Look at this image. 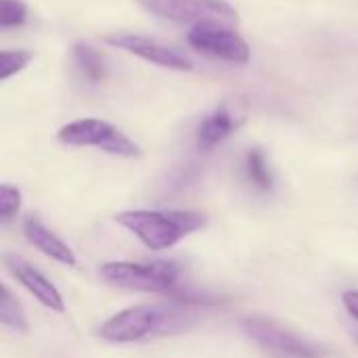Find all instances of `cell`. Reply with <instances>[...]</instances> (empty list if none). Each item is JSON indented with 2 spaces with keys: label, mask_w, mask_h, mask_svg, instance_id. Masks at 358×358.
I'll return each mask as SVG.
<instances>
[{
  "label": "cell",
  "mask_w": 358,
  "mask_h": 358,
  "mask_svg": "<svg viewBox=\"0 0 358 358\" xmlns=\"http://www.w3.org/2000/svg\"><path fill=\"white\" fill-rule=\"evenodd\" d=\"M195 319L185 306H130L109 317L99 336L109 344H132L151 336H172L193 327Z\"/></svg>",
  "instance_id": "1"
},
{
  "label": "cell",
  "mask_w": 358,
  "mask_h": 358,
  "mask_svg": "<svg viewBox=\"0 0 358 358\" xmlns=\"http://www.w3.org/2000/svg\"><path fill=\"white\" fill-rule=\"evenodd\" d=\"M115 222L130 231L145 248L164 252L174 248L180 239L201 231L208 218L189 210H126L115 214Z\"/></svg>",
  "instance_id": "2"
},
{
  "label": "cell",
  "mask_w": 358,
  "mask_h": 358,
  "mask_svg": "<svg viewBox=\"0 0 358 358\" xmlns=\"http://www.w3.org/2000/svg\"><path fill=\"white\" fill-rule=\"evenodd\" d=\"M105 283L117 289L143 294H174L180 268L174 262H105L99 268Z\"/></svg>",
  "instance_id": "3"
},
{
  "label": "cell",
  "mask_w": 358,
  "mask_h": 358,
  "mask_svg": "<svg viewBox=\"0 0 358 358\" xmlns=\"http://www.w3.org/2000/svg\"><path fill=\"white\" fill-rule=\"evenodd\" d=\"M57 138L69 147H96L115 157H141L143 149L113 124L99 117H82L65 124Z\"/></svg>",
  "instance_id": "4"
},
{
  "label": "cell",
  "mask_w": 358,
  "mask_h": 358,
  "mask_svg": "<svg viewBox=\"0 0 358 358\" xmlns=\"http://www.w3.org/2000/svg\"><path fill=\"white\" fill-rule=\"evenodd\" d=\"M241 331L275 358H323L325 350L266 317L241 319Z\"/></svg>",
  "instance_id": "5"
},
{
  "label": "cell",
  "mask_w": 358,
  "mask_h": 358,
  "mask_svg": "<svg viewBox=\"0 0 358 358\" xmlns=\"http://www.w3.org/2000/svg\"><path fill=\"white\" fill-rule=\"evenodd\" d=\"M147 13L176 23L237 25L239 15L227 0H134Z\"/></svg>",
  "instance_id": "6"
},
{
  "label": "cell",
  "mask_w": 358,
  "mask_h": 358,
  "mask_svg": "<svg viewBox=\"0 0 358 358\" xmlns=\"http://www.w3.org/2000/svg\"><path fill=\"white\" fill-rule=\"evenodd\" d=\"M187 40L195 50L208 57L235 65H243L250 61V46L233 25H224V23L193 25L191 31L187 34Z\"/></svg>",
  "instance_id": "7"
},
{
  "label": "cell",
  "mask_w": 358,
  "mask_h": 358,
  "mask_svg": "<svg viewBox=\"0 0 358 358\" xmlns=\"http://www.w3.org/2000/svg\"><path fill=\"white\" fill-rule=\"evenodd\" d=\"M103 42L126 50L147 63H153L157 67L164 69H174V71H191L193 69V61L182 55L178 48L164 44L155 38L149 36H138V34H128V31H115V34H107L103 36Z\"/></svg>",
  "instance_id": "8"
},
{
  "label": "cell",
  "mask_w": 358,
  "mask_h": 358,
  "mask_svg": "<svg viewBox=\"0 0 358 358\" xmlns=\"http://www.w3.org/2000/svg\"><path fill=\"white\" fill-rule=\"evenodd\" d=\"M4 266L42 306H46L48 310H55V313H65V302H63L61 292L36 266H31L27 260H23L19 256H6Z\"/></svg>",
  "instance_id": "9"
},
{
  "label": "cell",
  "mask_w": 358,
  "mask_h": 358,
  "mask_svg": "<svg viewBox=\"0 0 358 358\" xmlns=\"http://www.w3.org/2000/svg\"><path fill=\"white\" fill-rule=\"evenodd\" d=\"M243 113L239 111L237 105L224 103L222 107H218L214 113H210L197 128V147L201 151H212L214 147H218L224 138H229L243 122Z\"/></svg>",
  "instance_id": "10"
},
{
  "label": "cell",
  "mask_w": 358,
  "mask_h": 358,
  "mask_svg": "<svg viewBox=\"0 0 358 358\" xmlns=\"http://www.w3.org/2000/svg\"><path fill=\"white\" fill-rule=\"evenodd\" d=\"M23 235L34 248H38L44 256L52 258L55 262L65 264V266H73L78 262L76 252L67 245V241H63L55 231H50L38 216H31V214L25 216Z\"/></svg>",
  "instance_id": "11"
},
{
  "label": "cell",
  "mask_w": 358,
  "mask_h": 358,
  "mask_svg": "<svg viewBox=\"0 0 358 358\" xmlns=\"http://www.w3.org/2000/svg\"><path fill=\"white\" fill-rule=\"evenodd\" d=\"M73 63L78 65L80 73L90 82V84H101L107 76V65L105 57L101 55L99 48H94L88 42H76L71 48Z\"/></svg>",
  "instance_id": "12"
},
{
  "label": "cell",
  "mask_w": 358,
  "mask_h": 358,
  "mask_svg": "<svg viewBox=\"0 0 358 358\" xmlns=\"http://www.w3.org/2000/svg\"><path fill=\"white\" fill-rule=\"evenodd\" d=\"M245 174H248L252 187L258 189L260 193L273 191V172L268 168L266 153L260 147H254V149L248 151V155H245Z\"/></svg>",
  "instance_id": "13"
},
{
  "label": "cell",
  "mask_w": 358,
  "mask_h": 358,
  "mask_svg": "<svg viewBox=\"0 0 358 358\" xmlns=\"http://www.w3.org/2000/svg\"><path fill=\"white\" fill-rule=\"evenodd\" d=\"M0 321L10 331H19V334H25L27 331V319H25V315H23L17 298L10 294L8 287H2V296H0Z\"/></svg>",
  "instance_id": "14"
},
{
  "label": "cell",
  "mask_w": 358,
  "mask_h": 358,
  "mask_svg": "<svg viewBox=\"0 0 358 358\" xmlns=\"http://www.w3.org/2000/svg\"><path fill=\"white\" fill-rule=\"evenodd\" d=\"M31 61V52L29 50H2L0 52V80H8L10 76L23 71Z\"/></svg>",
  "instance_id": "15"
},
{
  "label": "cell",
  "mask_w": 358,
  "mask_h": 358,
  "mask_svg": "<svg viewBox=\"0 0 358 358\" xmlns=\"http://www.w3.org/2000/svg\"><path fill=\"white\" fill-rule=\"evenodd\" d=\"M27 21V6L23 0H0V27H19Z\"/></svg>",
  "instance_id": "16"
},
{
  "label": "cell",
  "mask_w": 358,
  "mask_h": 358,
  "mask_svg": "<svg viewBox=\"0 0 358 358\" xmlns=\"http://www.w3.org/2000/svg\"><path fill=\"white\" fill-rule=\"evenodd\" d=\"M21 208V191L15 185H0V220L10 222Z\"/></svg>",
  "instance_id": "17"
},
{
  "label": "cell",
  "mask_w": 358,
  "mask_h": 358,
  "mask_svg": "<svg viewBox=\"0 0 358 358\" xmlns=\"http://www.w3.org/2000/svg\"><path fill=\"white\" fill-rule=\"evenodd\" d=\"M342 302H344V308L348 310V315L358 321V292H355V289L346 292L342 296Z\"/></svg>",
  "instance_id": "18"
}]
</instances>
